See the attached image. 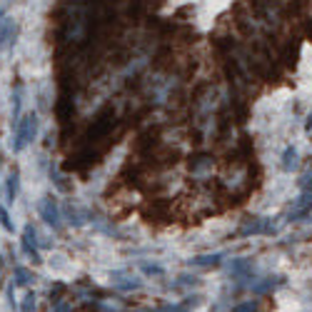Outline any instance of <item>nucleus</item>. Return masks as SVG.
<instances>
[{
    "mask_svg": "<svg viewBox=\"0 0 312 312\" xmlns=\"http://www.w3.org/2000/svg\"><path fill=\"white\" fill-rule=\"evenodd\" d=\"M20 103H23V83L15 85V95H13V120H20Z\"/></svg>",
    "mask_w": 312,
    "mask_h": 312,
    "instance_id": "6e6552de",
    "label": "nucleus"
},
{
    "mask_svg": "<svg viewBox=\"0 0 312 312\" xmlns=\"http://www.w3.org/2000/svg\"><path fill=\"white\" fill-rule=\"evenodd\" d=\"M35 227L28 225L25 227V232H23V250L33 257V262H40V255H38V242H35Z\"/></svg>",
    "mask_w": 312,
    "mask_h": 312,
    "instance_id": "20e7f679",
    "label": "nucleus"
},
{
    "mask_svg": "<svg viewBox=\"0 0 312 312\" xmlns=\"http://www.w3.org/2000/svg\"><path fill=\"white\" fill-rule=\"evenodd\" d=\"M280 168H283L285 172H292L300 168V155H297V150L295 147H287L283 152V163H280Z\"/></svg>",
    "mask_w": 312,
    "mask_h": 312,
    "instance_id": "423d86ee",
    "label": "nucleus"
},
{
    "mask_svg": "<svg viewBox=\"0 0 312 312\" xmlns=\"http://www.w3.org/2000/svg\"><path fill=\"white\" fill-rule=\"evenodd\" d=\"M305 130L312 133V110H310V115H307V120H305Z\"/></svg>",
    "mask_w": 312,
    "mask_h": 312,
    "instance_id": "ddd939ff",
    "label": "nucleus"
},
{
    "mask_svg": "<svg viewBox=\"0 0 312 312\" xmlns=\"http://www.w3.org/2000/svg\"><path fill=\"white\" fill-rule=\"evenodd\" d=\"M223 260V255H200L193 260V265H198V267H210V265H217Z\"/></svg>",
    "mask_w": 312,
    "mask_h": 312,
    "instance_id": "1a4fd4ad",
    "label": "nucleus"
},
{
    "mask_svg": "<svg viewBox=\"0 0 312 312\" xmlns=\"http://www.w3.org/2000/svg\"><path fill=\"white\" fill-rule=\"evenodd\" d=\"M18 23L13 18H5V23L0 25V50H10L15 45V38H18Z\"/></svg>",
    "mask_w": 312,
    "mask_h": 312,
    "instance_id": "f03ea898",
    "label": "nucleus"
},
{
    "mask_svg": "<svg viewBox=\"0 0 312 312\" xmlns=\"http://www.w3.org/2000/svg\"><path fill=\"white\" fill-rule=\"evenodd\" d=\"M40 215H43V220H45L50 227L60 230V210H57V205H55V200L53 198L43 200V205H40Z\"/></svg>",
    "mask_w": 312,
    "mask_h": 312,
    "instance_id": "7ed1b4c3",
    "label": "nucleus"
},
{
    "mask_svg": "<svg viewBox=\"0 0 312 312\" xmlns=\"http://www.w3.org/2000/svg\"><path fill=\"white\" fill-rule=\"evenodd\" d=\"M300 188H302L305 193H312V163L305 168L302 177H300Z\"/></svg>",
    "mask_w": 312,
    "mask_h": 312,
    "instance_id": "9d476101",
    "label": "nucleus"
},
{
    "mask_svg": "<svg viewBox=\"0 0 312 312\" xmlns=\"http://www.w3.org/2000/svg\"><path fill=\"white\" fill-rule=\"evenodd\" d=\"M212 168V158L210 155H198V158H193V163H190V170L195 172V175H202L205 170H210Z\"/></svg>",
    "mask_w": 312,
    "mask_h": 312,
    "instance_id": "0eeeda50",
    "label": "nucleus"
},
{
    "mask_svg": "<svg viewBox=\"0 0 312 312\" xmlns=\"http://www.w3.org/2000/svg\"><path fill=\"white\" fill-rule=\"evenodd\" d=\"M0 225L5 227L8 232H13V220H10V215H8V210L0 205Z\"/></svg>",
    "mask_w": 312,
    "mask_h": 312,
    "instance_id": "9b49d317",
    "label": "nucleus"
},
{
    "mask_svg": "<svg viewBox=\"0 0 312 312\" xmlns=\"http://www.w3.org/2000/svg\"><path fill=\"white\" fill-rule=\"evenodd\" d=\"M0 267H3V260H0Z\"/></svg>",
    "mask_w": 312,
    "mask_h": 312,
    "instance_id": "2eb2a0df",
    "label": "nucleus"
},
{
    "mask_svg": "<svg viewBox=\"0 0 312 312\" xmlns=\"http://www.w3.org/2000/svg\"><path fill=\"white\" fill-rule=\"evenodd\" d=\"M18 188H20V172L10 170L8 182H5V202H8V205H13V202H15V198H18Z\"/></svg>",
    "mask_w": 312,
    "mask_h": 312,
    "instance_id": "39448f33",
    "label": "nucleus"
},
{
    "mask_svg": "<svg viewBox=\"0 0 312 312\" xmlns=\"http://www.w3.org/2000/svg\"><path fill=\"white\" fill-rule=\"evenodd\" d=\"M15 277H18V285H28L30 283V272L25 267H18L15 270Z\"/></svg>",
    "mask_w": 312,
    "mask_h": 312,
    "instance_id": "f8f14e48",
    "label": "nucleus"
},
{
    "mask_svg": "<svg viewBox=\"0 0 312 312\" xmlns=\"http://www.w3.org/2000/svg\"><path fill=\"white\" fill-rule=\"evenodd\" d=\"M3 18H5V8H0V20H3Z\"/></svg>",
    "mask_w": 312,
    "mask_h": 312,
    "instance_id": "4468645a",
    "label": "nucleus"
},
{
    "mask_svg": "<svg viewBox=\"0 0 312 312\" xmlns=\"http://www.w3.org/2000/svg\"><path fill=\"white\" fill-rule=\"evenodd\" d=\"M35 135H38V115L28 113L25 117H20V120L15 122V142H13V150L20 152L28 142L35 140Z\"/></svg>",
    "mask_w": 312,
    "mask_h": 312,
    "instance_id": "f257e3e1",
    "label": "nucleus"
}]
</instances>
